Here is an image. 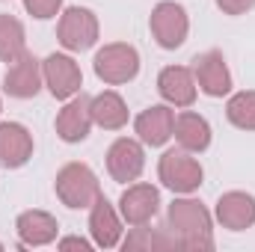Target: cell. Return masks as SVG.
I'll list each match as a JSON object with an SVG mask.
<instances>
[{
	"label": "cell",
	"instance_id": "cell-1",
	"mask_svg": "<svg viewBox=\"0 0 255 252\" xmlns=\"http://www.w3.org/2000/svg\"><path fill=\"white\" fill-rule=\"evenodd\" d=\"M166 226L178 244L187 252H211L214 250V220L211 211L199 199H175L166 211Z\"/></svg>",
	"mask_w": 255,
	"mask_h": 252
},
{
	"label": "cell",
	"instance_id": "cell-2",
	"mask_svg": "<svg viewBox=\"0 0 255 252\" xmlns=\"http://www.w3.org/2000/svg\"><path fill=\"white\" fill-rule=\"evenodd\" d=\"M54 190L60 196L65 208L71 211H80V208H92V202L101 196V184H98V175L92 172V166L86 163H65L63 169L57 172V181Z\"/></svg>",
	"mask_w": 255,
	"mask_h": 252
},
{
	"label": "cell",
	"instance_id": "cell-3",
	"mask_svg": "<svg viewBox=\"0 0 255 252\" xmlns=\"http://www.w3.org/2000/svg\"><path fill=\"white\" fill-rule=\"evenodd\" d=\"M157 178L163 181V187H169L172 193L190 196V193H196V190L202 187L205 169H202V163L193 157V151L169 148V151H163V157L157 160Z\"/></svg>",
	"mask_w": 255,
	"mask_h": 252
},
{
	"label": "cell",
	"instance_id": "cell-4",
	"mask_svg": "<svg viewBox=\"0 0 255 252\" xmlns=\"http://www.w3.org/2000/svg\"><path fill=\"white\" fill-rule=\"evenodd\" d=\"M92 68H95L98 80H104L107 86H122L139 74V54L128 42H110L95 54Z\"/></svg>",
	"mask_w": 255,
	"mask_h": 252
},
{
	"label": "cell",
	"instance_id": "cell-5",
	"mask_svg": "<svg viewBox=\"0 0 255 252\" xmlns=\"http://www.w3.org/2000/svg\"><path fill=\"white\" fill-rule=\"evenodd\" d=\"M148 27H151V36L154 42L163 48V51H175L187 42V33H190V18H187V9L175 0H163L151 9V18H148Z\"/></svg>",
	"mask_w": 255,
	"mask_h": 252
},
{
	"label": "cell",
	"instance_id": "cell-6",
	"mask_svg": "<svg viewBox=\"0 0 255 252\" xmlns=\"http://www.w3.org/2000/svg\"><path fill=\"white\" fill-rule=\"evenodd\" d=\"M57 39H60V45H63L65 51H71V54L89 51L98 42V18H95V12L86 9V6H68L60 15Z\"/></svg>",
	"mask_w": 255,
	"mask_h": 252
},
{
	"label": "cell",
	"instance_id": "cell-7",
	"mask_svg": "<svg viewBox=\"0 0 255 252\" xmlns=\"http://www.w3.org/2000/svg\"><path fill=\"white\" fill-rule=\"evenodd\" d=\"M42 77H45V86L48 92L57 98V101H68L80 92L83 86V74H80V65L74 63L68 54H51L42 60Z\"/></svg>",
	"mask_w": 255,
	"mask_h": 252
},
{
	"label": "cell",
	"instance_id": "cell-8",
	"mask_svg": "<svg viewBox=\"0 0 255 252\" xmlns=\"http://www.w3.org/2000/svg\"><path fill=\"white\" fill-rule=\"evenodd\" d=\"M145 169V151L139 139L130 136H119L110 148H107V172L113 181L119 184H130L142 175Z\"/></svg>",
	"mask_w": 255,
	"mask_h": 252
},
{
	"label": "cell",
	"instance_id": "cell-9",
	"mask_svg": "<svg viewBox=\"0 0 255 252\" xmlns=\"http://www.w3.org/2000/svg\"><path fill=\"white\" fill-rule=\"evenodd\" d=\"M193 77L199 92L208 98H223L232 92V71L226 65V57L220 51H205L193 60Z\"/></svg>",
	"mask_w": 255,
	"mask_h": 252
},
{
	"label": "cell",
	"instance_id": "cell-10",
	"mask_svg": "<svg viewBox=\"0 0 255 252\" xmlns=\"http://www.w3.org/2000/svg\"><path fill=\"white\" fill-rule=\"evenodd\" d=\"M45 86V77H42V63L33 57V54H24L18 57L15 63H9V71L3 74V92L9 98H36L39 89Z\"/></svg>",
	"mask_w": 255,
	"mask_h": 252
},
{
	"label": "cell",
	"instance_id": "cell-11",
	"mask_svg": "<svg viewBox=\"0 0 255 252\" xmlns=\"http://www.w3.org/2000/svg\"><path fill=\"white\" fill-rule=\"evenodd\" d=\"M160 211V190L154 184H130L119 199V214L128 226H148Z\"/></svg>",
	"mask_w": 255,
	"mask_h": 252
},
{
	"label": "cell",
	"instance_id": "cell-12",
	"mask_svg": "<svg viewBox=\"0 0 255 252\" xmlns=\"http://www.w3.org/2000/svg\"><path fill=\"white\" fill-rule=\"evenodd\" d=\"M89 101L92 98H86L83 92H77L74 98H68L65 101V107L57 113V136L63 139V142H83L86 136H89V130H92V110H89Z\"/></svg>",
	"mask_w": 255,
	"mask_h": 252
},
{
	"label": "cell",
	"instance_id": "cell-13",
	"mask_svg": "<svg viewBox=\"0 0 255 252\" xmlns=\"http://www.w3.org/2000/svg\"><path fill=\"white\" fill-rule=\"evenodd\" d=\"M172 127H175V113L169 104H151L145 107L136 119H133V130H136V139L142 145H151V148H160L169 142L172 136Z\"/></svg>",
	"mask_w": 255,
	"mask_h": 252
},
{
	"label": "cell",
	"instance_id": "cell-14",
	"mask_svg": "<svg viewBox=\"0 0 255 252\" xmlns=\"http://www.w3.org/2000/svg\"><path fill=\"white\" fill-rule=\"evenodd\" d=\"M214 217L223 229L229 232H244L255 226V196L244 193V190H229L217 199Z\"/></svg>",
	"mask_w": 255,
	"mask_h": 252
},
{
	"label": "cell",
	"instance_id": "cell-15",
	"mask_svg": "<svg viewBox=\"0 0 255 252\" xmlns=\"http://www.w3.org/2000/svg\"><path fill=\"white\" fill-rule=\"evenodd\" d=\"M157 92H160V98L169 107H193L196 92H199L193 68H187V65H166L157 74Z\"/></svg>",
	"mask_w": 255,
	"mask_h": 252
},
{
	"label": "cell",
	"instance_id": "cell-16",
	"mask_svg": "<svg viewBox=\"0 0 255 252\" xmlns=\"http://www.w3.org/2000/svg\"><path fill=\"white\" fill-rule=\"evenodd\" d=\"M89 235L92 244L101 250H113L122 244V214H116V208L104 196H98L89 208Z\"/></svg>",
	"mask_w": 255,
	"mask_h": 252
},
{
	"label": "cell",
	"instance_id": "cell-17",
	"mask_svg": "<svg viewBox=\"0 0 255 252\" xmlns=\"http://www.w3.org/2000/svg\"><path fill=\"white\" fill-rule=\"evenodd\" d=\"M33 157V133L21 122H0V166L18 169Z\"/></svg>",
	"mask_w": 255,
	"mask_h": 252
},
{
	"label": "cell",
	"instance_id": "cell-18",
	"mask_svg": "<svg viewBox=\"0 0 255 252\" xmlns=\"http://www.w3.org/2000/svg\"><path fill=\"white\" fill-rule=\"evenodd\" d=\"M15 232L21 238V250L24 247H48V244L57 241L60 223L48 211H24L15 220Z\"/></svg>",
	"mask_w": 255,
	"mask_h": 252
},
{
	"label": "cell",
	"instance_id": "cell-19",
	"mask_svg": "<svg viewBox=\"0 0 255 252\" xmlns=\"http://www.w3.org/2000/svg\"><path fill=\"white\" fill-rule=\"evenodd\" d=\"M172 136H175V142H178L184 151L202 154V151L211 145V125H208L205 116H199V113H193V110H184V113L175 116Z\"/></svg>",
	"mask_w": 255,
	"mask_h": 252
},
{
	"label": "cell",
	"instance_id": "cell-20",
	"mask_svg": "<svg viewBox=\"0 0 255 252\" xmlns=\"http://www.w3.org/2000/svg\"><path fill=\"white\" fill-rule=\"evenodd\" d=\"M89 110H92V122L98 127H104V130H119V127L128 125V104L113 89L98 92L89 101Z\"/></svg>",
	"mask_w": 255,
	"mask_h": 252
},
{
	"label": "cell",
	"instance_id": "cell-21",
	"mask_svg": "<svg viewBox=\"0 0 255 252\" xmlns=\"http://www.w3.org/2000/svg\"><path fill=\"white\" fill-rule=\"evenodd\" d=\"M27 54V33L24 24L12 15H0V60L15 63L18 57Z\"/></svg>",
	"mask_w": 255,
	"mask_h": 252
},
{
	"label": "cell",
	"instance_id": "cell-22",
	"mask_svg": "<svg viewBox=\"0 0 255 252\" xmlns=\"http://www.w3.org/2000/svg\"><path fill=\"white\" fill-rule=\"evenodd\" d=\"M226 116L241 130H255V92L253 89L235 92L229 98V104H226Z\"/></svg>",
	"mask_w": 255,
	"mask_h": 252
},
{
	"label": "cell",
	"instance_id": "cell-23",
	"mask_svg": "<svg viewBox=\"0 0 255 252\" xmlns=\"http://www.w3.org/2000/svg\"><path fill=\"white\" fill-rule=\"evenodd\" d=\"M122 250L125 252H154V229L133 226L130 235L122 241Z\"/></svg>",
	"mask_w": 255,
	"mask_h": 252
},
{
	"label": "cell",
	"instance_id": "cell-24",
	"mask_svg": "<svg viewBox=\"0 0 255 252\" xmlns=\"http://www.w3.org/2000/svg\"><path fill=\"white\" fill-rule=\"evenodd\" d=\"M24 9L39 18V21H48V18H57L60 9H63V0H24Z\"/></svg>",
	"mask_w": 255,
	"mask_h": 252
},
{
	"label": "cell",
	"instance_id": "cell-25",
	"mask_svg": "<svg viewBox=\"0 0 255 252\" xmlns=\"http://www.w3.org/2000/svg\"><path fill=\"white\" fill-rule=\"evenodd\" d=\"M214 3L223 9V15H247L255 6V0H214Z\"/></svg>",
	"mask_w": 255,
	"mask_h": 252
},
{
	"label": "cell",
	"instance_id": "cell-26",
	"mask_svg": "<svg viewBox=\"0 0 255 252\" xmlns=\"http://www.w3.org/2000/svg\"><path fill=\"white\" fill-rule=\"evenodd\" d=\"M63 252H68V250H80V252H89L92 250V244L89 241H83V238H63L60 244H57Z\"/></svg>",
	"mask_w": 255,
	"mask_h": 252
},
{
	"label": "cell",
	"instance_id": "cell-27",
	"mask_svg": "<svg viewBox=\"0 0 255 252\" xmlns=\"http://www.w3.org/2000/svg\"><path fill=\"white\" fill-rule=\"evenodd\" d=\"M0 113H3V101H0Z\"/></svg>",
	"mask_w": 255,
	"mask_h": 252
},
{
	"label": "cell",
	"instance_id": "cell-28",
	"mask_svg": "<svg viewBox=\"0 0 255 252\" xmlns=\"http://www.w3.org/2000/svg\"><path fill=\"white\" fill-rule=\"evenodd\" d=\"M0 250H3V244H0Z\"/></svg>",
	"mask_w": 255,
	"mask_h": 252
}]
</instances>
